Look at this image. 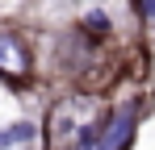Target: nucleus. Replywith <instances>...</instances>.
<instances>
[{
  "label": "nucleus",
  "mask_w": 155,
  "mask_h": 150,
  "mask_svg": "<svg viewBox=\"0 0 155 150\" xmlns=\"http://www.w3.org/2000/svg\"><path fill=\"white\" fill-rule=\"evenodd\" d=\"M130 133H134V108H117L105 121V133H101V146L97 150H126Z\"/></svg>",
  "instance_id": "1"
},
{
  "label": "nucleus",
  "mask_w": 155,
  "mask_h": 150,
  "mask_svg": "<svg viewBox=\"0 0 155 150\" xmlns=\"http://www.w3.org/2000/svg\"><path fill=\"white\" fill-rule=\"evenodd\" d=\"M84 121H76V100H63L59 108L51 113V129H46V142H51V150H59L71 133H76Z\"/></svg>",
  "instance_id": "2"
},
{
  "label": "nucleus",
  "mask_w": 155,
  "mask_h": 150,
  "mask_svg": "<svg viewBox=\"0 0 155 150\" xmlns=\"http://www.w3.org/2000/svg\"><path fill=\"white\" fill-rule=\"evenodd\" d=\"M0 71L4 75H25L29 71V54L21 50V42H17L13 33H4V29H0Z\"/></svg>",
  "instance_id": "3"
},
{
  "label": "nucleus",
  "mask_w": 155,
  "mask_h": 150,
  "mask_svg": "<svg viewBox=\"0 0 155 150\" xmlns=\"http://www.w3.org/2000/svg\"><path fill=\"white\" fill-rule=\"evenodd\" d=\"M29 138H34V125H29V121H17V125H8V129H0V150L17 146V142H29Z\"/></svg>",
  "instance_id": "4"
},
{
  "label": "nucleus",
  "mask_w": 155,
  "mask_h": 150,
  "mask_svg": "<svg viewBox=\"0 0 155 150\" xmlns=\"http://www.w3.org/2000/svg\"><path fill=\"white\" fill-rule=\"evenodd\" d=\"M84 29H92V33H109V13H105V8H92V13L84 17Z\"/></svg>",
  "instance_id": "5"
},
{
  "label": "nucleus",
  "mask_w": 155,
  "mask_h": 150,
  "mask_svg": "<svg viewBox=\"0 0 155 150\" xmlns=\"http://www.w3.org/2000/svg\"><path fill=\"white\" fill-rule=\"evenodd\" d=\"M138 4H143V17L151 21V17H155V0H138Z\"/></svg>",
  "instance_id": "6"
}]
</instances>
